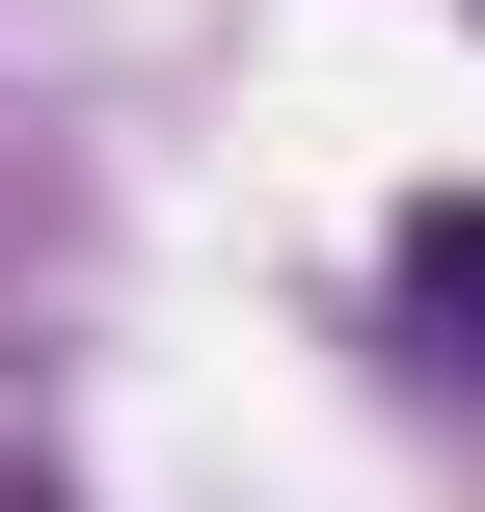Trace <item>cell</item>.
<instances>
[{
    "label": "cell",
    "instance_id": "6da1fadb",
    "mask_svg": "<svg viewBox=\"0 0 485 512\" xmlns=\"http://www.w3.org/2000/svg\"><path fill=\"white\" fill-rule=\"evenodd\" d=\"M378 324H405L432 378H485V189H405V243H378Z\"/></svg>",
    "mask_w": 485,
    "mask_h": 512
},
{
    "label": "cell",
    "instance_id": "7a4b0ae2",
    "mask_svg": "<svg viewBox=\"0 0 485 512\" xmlns=\"http://www.w3.org/2000/svg\"><path fill=\"white\" fill-rule=\"evenodd\" d=\"M0 512H54V486H0Z\"/></svg>",
    "mask_w": 485,
    "mask_h": 512
}]
</instances>
